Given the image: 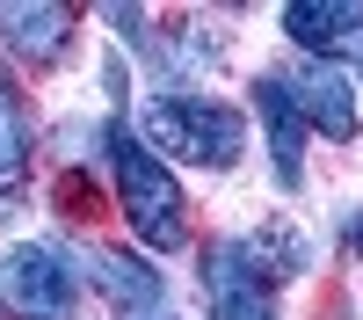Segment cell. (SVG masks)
<instances>
[{
    "label": "cell",
    "mask_w": 363,
    "mask_h": 320,
    "mask_svg": "<svg viewBox=\"0 0 363 320\" xmlns=\"http://www.w3.org/2000/svg\"><path fill=\"white\" fill-rule=\"evenodd\" d=\"M102 160H109V182H116V204H124V219L145 248H189V204H182V182H174V167L145 145L131 124H109L102 131Z\"/></svg>",
    "instance_id": "1"
},
{
    "label": "cell",
    "mask_w": 363,
    "mask_h": 320,
    "mask_svg": "<svg viewBox=\"0 0 363 320\" xmlns=\"http://www.w3.org/2000/svg\"><path fill=\"white\" fill-rule=\"evenodd\" d=\"M145 145H153L160 160H182V167H240L247 153V124H240V109L218 102V95H189V87H167L138 109L131 124Z\"/></svg>",
    "instance_id": "2"
},
{
    "label": "cell",
    "mask_w": 363,
    "mask_h": 320,
    "mask_svg": "<svg viewBox=\"0 0 363 320\" xmlns=\"http://www.w3.org/2000/svg\"><path fill=\"white\" fill-rule=\"evenodd\" d=\"M80 277L51 241H15L0 248V313L8 320H73Z\"/></svg>",
    "instance_id": "3"
},
{
    "label": "cell",
    "mask_w": 363,
    "mask_h": 320,
    "mask_svg": "<svg viewBox=\"0 0 363 320\" xmlns=\"http://www.w3.org/2000/svg\"><path fill=\"white\" fill-rule=\"evenodd\" d=\"M203 306H211V320H284L277 313V277L255 262L247 241H211L203 248Z\"/></svg>",
    "instance_id": "4"
},
{
    "label": "cell",
    "mask_w": 363,
    "mask_h": 320,
    "mask_svg": "<svg viewBox=\"0 0 363 320\" xmlns=\"http://www.w3.org/2000/svg\"><path fill=\"white\" fill-rule=\"evenodd\" d=\"M291 95H298V116H306V131L349 145L363 131V102H356V80L342 66H320V58H306V66L291 73Z\"/></svg>",
    "instance_id": "5"
},
{
    "label": "cell",
    "mask_w": 363,
    "mask_h": 320,
    "mask_svg": "<svg viewBox=\"0 0 363 320\" xmlns=\"http://www.w3.org/2000/svg\"><path fill=\"white\" fill-rule=\"evenodd\" d=\"M255 116H262V138H269V167H277V189H298L306 182V116H298V95H291V73H262L255 80Z\"/></svg>",
    "instance_id": "6"
},
{
    "label": "cell",
    "mask_w": 363,
    "mask_h": 320,
    "mask_svg": "<svg viewBox=\"0 0 363 320\" xmlns=\"http://www.w3.org/2000/svg\"><path fill=\"white\" fill-rule=\"evenodd\" d=\"M87 277L102 284V299L124 313V320H153L160 299H167V284L153 262H138L131 248H87Z\"/></svg>",
    "instance_id": "7"
},
{
    "label": "cell",
    "mask_w": 363,
    "mask_h": 320,
    "mask_svg": "<svg viewBox=\"0 0 363 320\" xmlns=\"http://www.w3.org/2000/svg\"><path fill=\"white\" fill-rule=\"evenodd\" d=\"M284 37H291L298 51H313L320 66H335V58H356V44H363V8H342V0L284 8Z\"/></svg>",
    "instance_id": "8"
},
{
    "label": "cell",
    "mask_w": 363,
    "mask_h": 320,
    "mask_svg": "<svg viewBox=\"0 0 363 320\" xmlns=\"http://www.w3.org/2000/svg\"><path fill=\"white\" fill-rule=\"evenodd\" d=\"M0 44L22 58H58L73 44V8H51V0H0Z\"/></svg>",
    "instance_id": "9"
},
{
    "label": "cell",
    "mask_w": 363,
    "mask_h": 320,
    "mask_svg": "<svg viewBox=\"0 0 363 320\" xmlns=\"http://www.w3.org/2000/svg\"><path fill=\"white\" fill-rule=\"evenodd\" d=\"M22 167H29V102H22V87L0 73V189H15Z\"/></svg>",
    "instance_id": "10"
},
{
    "label": "cell",
    "mask_w": 363,
    "mask_h": 320,
    "mask_svg": "<svg viewBox=\"0 0 363 320\" xmlns=\"http://www.w3.org/2000/svg\"><path fill=\"white\" fill-rule=\"evenodd\" d=\"M349 248H363V211H356V219H349Z\"/></svg>",
    "instance_id": "11"
},
{
    "label": "cell",
    "mask_w": 363,
    "mask_h": 320,
    "mask_svg": "<svg viewBox=\"0 0 363 320\" xmlns=\"http://www.w3.org/2000/svg\"><path fill=\"white\" fill-rule=\"evenodd\" d=\"M356 58H363V44H356Z\"/></svg>",
    "instance_id": "12"
}]
</instances>
